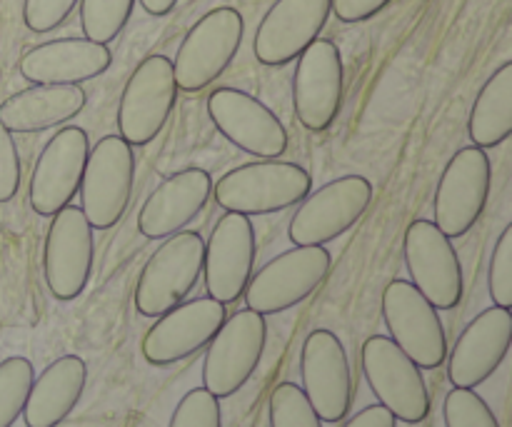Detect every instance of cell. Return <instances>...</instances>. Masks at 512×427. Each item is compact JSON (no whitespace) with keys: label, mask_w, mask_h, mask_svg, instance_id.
Listing matches in <instances>:
<instances>
[{"label":"cell","mask_w":512,"mask_h":427,"mask_svg":"<svg viewBox=\"0 0 512 427\" xmlns=\"http://www.w3.org/2000/svg\"><path fill=\"white\" fill-rule=\"evenodd\" d=\"M268 343L265 315L255 310H240L233 318H225L203 360V388L218 400L233 398L248 385L263 360Z\"/></svg>","instance_id":"obj_8"},{"label":"cell","mask_w":512,"mask_h":427,"mask_svg":"<svg viewBox=\"0 0 512 427\" xmlns=\"http://www.w3.org/2000/svg\"><path fill=\"white\" fill-rule=\"evenodd\" d=\"M205 240L195 230H183L150 255L135 288V310L143 318H160L183 303L203 275Z\"/></svg>","instance_id":"obj_3"},{"label":"cell","mask_w":512,"mask_h":427,"mask_svg":"<svg viewBox=\"0 0 512 427\" xmlns=\"http://www.w3.org/2000/svg\"><path fill=\"white\" fill-rule=\"evenodd\" d=\"M95 265L93 225L83 210L68 205L53 215L43 248L45 285L60 303L80 298Z\"/></svg>","instance_id":"obj_14"},{"label":"cell","mask_w":512,"mask_h":427,"mask_svg":"<svg viewBox=\"0 0 512 427\" xmlns=\"http://www.w3.org/2000/svg\"><path fill=\"white\" fill-rule=\"evenodd\" d=\"M473 145L500 148L512 135V63H503L480 88L468 120Z\"/></svg>","instance_id":"obj_26"},{"label":"cell","mask_w":512,"mask_h":427,"mask_svg":"<svg viewBox=\"0 0 512 427\" xmlns=\"http://www.w3.org/2000/svg\"><path fill=\"white\" fill-rule=\"evenodd\" d=\"M330 265L333 258L325 245H295L250 278L243 295L245 303L260 315H278L298 308L318 293L328 278Z\"/></svg>","instance_id":"obj_4"},{"label":"cell","mask_w":512,"mask_h":427,"mask_svg":"<svg viewBox=\"0 0 512 427\" xmlns=\"http://www.w3.org/2000/svg\"><path fill=\"white\" fill-rule=\"evenodd\" d=\"M512 343V313L505 308L483 310L460 333L453 353H448V378L453 388L475 390L488 383L505 363Z\"/></svg>","instance_id":"obj_21"},{"label":"cell","mask_w":512,"mask_h":427,"mask_svg":"<svg viewBox=\"0 0 512 427\" xmlns=\"http://www.w3.org/2000/svg\"><path fill=\"white\" fill-rule=\"evenodd\" d=\"M360 360L373 395L398 423L420 425L428 420L430 390L423 370L388 335H373L365 340Z\"/></svg>","instance_id":"obj_9"},{"label":"cell","mask_w":512,"mask_h":427,"mask_svg":"<svg viewBox=\"0 0 512 427\" xmlns=\"http://www.w3.org/2000/svg\"><path fill=\"white\" fill-rule=\"evenodd\" d=\"M33 383L35 370L28 358L13 355L0 363V427H13L23 418Z\"/></svg>","instance_id":"obj_28"},{"label":"cell","mask_w":512,"mask_h":427,"mask_svg":"<svg viewBox=\"0 0 512 427\" xmlns=\"http://www.w3.org/2000/svg\"><path fill=\"white\" fill-rule=\"evenodd\" d=\"M135 185L133 145L105 135L93 145L80 183V210L93 230H110L125 218Z\"/></svg>","instance_id":"obj_7"},{"label":"cell","mask_w":512,"mask_h":427,"mask_svg":"<svg viewBox=\"0 0 512 427\" xmlns=\"http://www.w3.org/2000/svg\"><path fill=\"white\" fill-rule=\"evenodd\" d=\"M213 195V178L203 168H188L163 180L138 215V230L148 240H165L183 233L203 215Z\"/></svg>","instance_id":"obj_22"},{"label":"cell","mask_w":512,"mask_h":427,"mask_svg":"<svg viewBox=\"0 0 512 427\" xmlns=\"http://www.w3.org/2000/svg\"><path fill=\"white\" fill-rule=\"evenodd\" d=\"M488 290L493 305L505 310L512 308V225L500 233L495 243L488 270Z\"/></svg>","instance_id":"obj_32"},{"label":"cell","mask_w":512,"mask_h":427,"mask_svg":"<svg viewBox=\"0 0 512 427\" xmlns=\"http://www.w3.org/2000/svg\"><path fill=\"white\" fill-rule=\"evenodd\" d=\"M333 0H275L255 33L253 53L265 68H285L320 38Z\"/></svg>","instance_id":"obj_19"},{"label":"cell","mask_w":512,"mask_h":427,"mask_svg":"<svg viewBox=\"0 0 512 427\" xmlns=\"http://www.w3.org/2000/svg\"><path fill=\"white\" fill-rule=\"evenodd\" d=\"M255 255V228L248 215L225 213L205 243L203 275L208 298L223 305L238 303L253 278Z\"/></svg>","instance_id":"obj_20"},{"label":"cell","mask_w":512,"mask_h":427,"mask_svg":"<svg viewBox=\"0 0 512 427\" xmlns=\"http://www.w3.org/2000/svg\"><path fill=\"white\" fill-rule=\"evenodd\" d=\"M173 60L168 55H148L125 83L118 103L120 138L133 148L153 143L168 125L178 103Z\"/></svg>","instance_id":"obj_5"},{"label":"cell","mask_w":512,"mask_h":427,"mask_svg":"<svg viewBox=\"0 0 512 427\" xmlns=\"http://www.w3.org/2000/svg\"><path fill=\"white\" fill-rule=\"evenodd\" d=\"M225 318L228 310L218 300H183L173 310L155 318V325L145 333L140 345L145 363L153 368H170L203 353L223 328Z\"/></svg>","instance_id":"obj_15"},{"label":"cell","mask_w":512,"mask_h":427,"mask_svg":"<svg viewBox=\"0 0 512 427\" xmlns=\"http://www.w3.org/2000/svg\"><path fill=\"white\" fill-rule=\"evenodd\" d=\"M303 393L323 423L348 420L355 400V380L348 353L333 330H313L300 350Z\"/></svg>","instance_id":"obj_13"},{"label":"cell","mask_w":512,"mask_h":427,"mask_svg":"<svg viewBox=\"0 0 512 427\" xmlns=\"http://www.w3.org/2000/svg\"><path fill=\"white\" fill-rule=\"evenodd\" d=\"M80 0H25L23 23L30 33H53L58 30Z\"/></svg>","instance_id":"obj_33"},{"label":"cell","mask_w":512,"mask_h":427,"mask_svg":"<svg viewBox=\"0 0 512 427\" xmlns=\"http://www.w3.org/2000/svg\"><path fill=\"white\" fill-rule=\"evenodd\" d=\"M373 195V183L363 175H343L315 193L310 190L288 225L290 243L328 245L343 238L368 213Z\"/></svg>","instance_id":"obj_6"},{"label":"cell","mask_w":512,"mask_h":427,"mask_svg":"<svg viewBox=\"0 0 512 427\" xmlns=\"http://www.w3.org/2000/svg\"><path fill=\"white\" fill-rule=\"evenodd\" d=\"M393 0H333V13L340 23L358 25L368 23L383 13Z\"/></svg>","instance_id":"obj_35"},{"label":"cell","mask_w":512,"mask_h":427,"mask_svg":"<svg viewBox=\"0 0 512 427\" xmlns=\"http://www.w3.org/2000/svg\"><path fill=\"white\" fill-rule=\"evenodd\" d=\"M270 427H323L300 385L280 383L270 395Z\"/></svg>","instance_id":"obj_29"},{"label":"cell","mask_w":512,"mask_h":427,"mask_svg":"<svg viewBox=\"0 0 512 427\" xmlns=\"http://www.w3.org/2000/svg\"><path fill=\"white\" fill-rule=\"evenodd\" d=\"M493 183V165L488 153L478 145L458 150L435 190V220L433 223L450 240L465 238L483 218Z\"/></svg>","instance_id":"obj_12"},{"label":"cell","mask_w":512,"mask_h":427,"mask_svg":"<svg viewBox=\"0 0 512 427\" xmlns=\"http://www.w3.org/2000/svg\"><path fill=\"white\" fill-rule=\"evenodd\" d=\"M383 320L390 340L420 370H438L448 360V335L438 310L408 280H393L383 290Z\"/></svg>","instance_id":"obj_11"},{"label":"cell","mask_w":512,"mask_h":427,"mask_svg":"<svg viewBox=\"0 0 512 427\" xmlns=\"http://www.w3.org/2000/svg\"><path fill=\"white\" fill-rule=\"evenodd\" d=\"M403 248L413 288L435 310L458 308L465 295V278L453 240L433 220H413L405 230Z\"/></svg>","instance_id":"obj_10"},{"label":"cell","mask_w":512,"mask_h":427,"mask_svg":"<svg viewBox=\"0 0 512 427\" xmlns=\"http://www.w3.org/2000/svg\"><path fill=\"white\" fill-rule=\"evenodd\" d=\"M88 155V133L78 125H65L45 143L30 178V205L40 218H53L73 203L83 183Z\"/></svg>","instance_id":"obj_18"},{"label":"cell","mask_w":512,"mask_h":427,"mask_svg":"<svg viewBox=\"0 0 512 427\" xmlns=\"http://www.w3.org/2000/svg\"><path fill=\"white\" fill-rule=\"evenodd\" d=\"M445 427H500L490 405L475 390L453 388L443 405Z\"/></svg>","instance_id":"obj_30"},{"label":"cell","mask_w":512,"mask_h":427,"mask_svg":"<svg viewBox=\"0 0 512 427\" xmlns=\"http://www.w3.org/2000/svg\"><path fill=\"white\" fill-rule=\"evenodd\" d=\"M313 190V178L298 163L260 160L240 165L215 183V203L225 213L270 215L298 205Z\"/></svg>","instance_id":"obj_1"},{"label":"cell","mask_w":512,"mask_h":427,"mask_svg":"<svg viewBox=\"0 0 512 427\" xmlns=\"http://www.w3.org/2000/svg\"><path fill=\"white\" fill-rule=\"evenodd\" d=\"M88 95L80 85H33L0 105V123L10 133H43L70 123L85 110Z\"/></svg>","instance_id":"obj_24"},{"label":"cell","mask_w":512,"mask_h":427,"mask_svg":"<svg viewBox=\"0 0 512 427\" xmlns=\"http://www.w3.org/2000/svg\"><path fill=\"white\" fill-rule=\"evenodd\" d=\"M215 130L243 153L260 160H278L288 150V130L278 115L238 88H218L208 98Z\"/></svg>","instance_id":"obj_17"},{"label":"cell","mask_w":512,"mask_h":427,"mask_svg":"<svg viewBox=\"0 0 512 427\" xmlns=\"http://www.w3.org/2000/svg\"><path fill=\"white\" fill-rule=\"evenodd\" d=\"M138 3L143 5L145 13L153 15V18H165V15L173 13L178 0H138Z\"/></svg>","instance_id":"obj_37"},{"label":"cell","mask_w":512,"mask_h":427,"mask_svg":"<svg viewBox=\"0 0 512 427\" xmlns=\"http://www.w3.org/2000/svg\"><path fill=\"white\" fill-rule=\"evenodd\" d=\"M138 0H80V28L83 38L110 45L133 18Z\"/></svg>","instance_id":"obj_27"},{"label":"cell","mask_w":512,"mask_h":427,"mask_svg":"<svg viewBox=\"0 0 512 427\" xmlns=\"http://www.w3.org/2000/svg\"><path fill=\"white\" fill-rule=\"evenodd\" d=\"M88 383V365L78 355H63L35 378L25 403V427H58L73 415Z\"/></svg>","instance_id":"obj_25"},{"label":"cell","mask_w":512,"mask_h":427,"mask_svg":"<svg viewBox=\"0 0 512 427\" xmlns=\"http://www.w3.org/2000/svg\"><path fill=\"white\" fill-rule=\"evenodd\" d=\"M20 180H23V165H20L18 145L13 133L0 123V203H10L18 195Z\"/></svg>","instance_id":"obj_34"},{"label":"cell","mask_w":512,"mask_h":427,"mask_svg":"<svg viewBox=\"0 0 512 427\" xmlns=\"http://www.w3.org/2000/svg\"><path fill=\"white\" fill-rule=\"evenodd\" d=\"M170 427H223L220 400L205 388L190 390L175 408Z\"/></svg>","instance_id":"obj_31"},{"label":"cell","mask_w":512,"mask_h":427,"mask_svg":"<svg viewBox=\"0 0 512 427\" xmlns=\"http://www.w3.org/2000/svg\"><path fill=\"white\" fill-rule=\"evenodd\" d=\"M245 20L240 10L223 5L205 13L185 33L178 55L173 60V73L178 90L200 93L223 78L225 70L238 58L243 45Z\"/></svg>","instance_id":"obj_2"},{"label":"cell","mask_w":512,"mask_h":427,"mask_svg":"<svg viewBox=\"0 0 512 427\" xmlns=\"http://www.w3.org/2000/svg\"><path fill=\"white\" fill-rule=\"evenodd\" d=\"M345 98L343 55L333 40L318 38L300 53L293 75V105L300 125L323 133L338 120Z\"/></svg>","instance_id":"obj_16"},{"label":"cell","mask_w":512,"mask_h":427,"mask_svg":"<svg viewBox=\"0 0 512 427\" xmlns=\"http://www.w3.org/2000/svg\"><path fill=\"white\" fill-rule=\"evenodd\" d=\"M343 427H398V420L383 405H368L365 410H360L358 415L348 420Z\"/></svg>","instance_id":"obj_36"},{"label":"cell","mask_w":512,"mask_h":427,"mask_svg":"<svg viewBox=\"0 0 512 427\" xmlns=\"http://www.w3.org/2000/svg\"><path fill=\"white\" fill-rule=\"evenodd\" d=\"M113 65V50L88 38H58L25 50L18 70L33 85H80Z\"/></svg>","instance_id":"obj_23"}]
</instances>
